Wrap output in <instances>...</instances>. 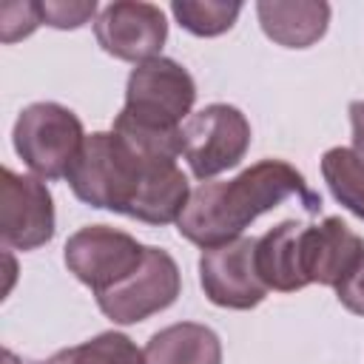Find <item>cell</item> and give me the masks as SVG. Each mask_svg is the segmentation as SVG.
Listing matches in <instances>:
<instances>
[{
    "instance_id": "6da1fadb",
    "label": "cell",
    "mask_w": 364,
    "mask_h": 364,
    "mask_svg": "<svg viewBox=\"0 0 364 364\" xmlns=\"http://www.w3.org/2000/svg\"><path fill=\"white\" fill-rule=\"evenodd\" d=\"M65 179L80 202L145 225L179 222L191 199L188 176L176 159L148 154L117 131L88 134Z\"/></svg>"
},
{
    "instance_id": "7a4b0ae2",
    "label": "cell",
    "mask_w": 364,
    "mask_h": 364,
    "mask_svg": "<svg viewBox=\"0 0 364 364\" xmlns=\"http://www.w3.org/2000/svg\"><path fill=\"white\" fill-rule=\"evenodd\" d=\"M296 196L307 213L321 210V196L310 191L301 171L284 159H262L228 182H199L176 222L179 236L202 250L239 239L262 213Z\"/></svg>"
},
{
    "instance_id": "3957f363",
    "label": "cell",
    "mask_w": 364,
    "mask_h": 364,
    "mask_svg": "<svg viewBox=\"0 0 364 364\" xmlns=\"http://www.w3.org/2000/svg\"><path fill=\"white\" fill-rule=\"evenodd\" d=\"M196 102V82L185 65L171 57H151L131 68L125 105L117 122L154 134H179Z\"/></svg>"
},
{
    "instance_id": "277c9868",
    "label": "cell",
    "mask_w": 364,
    "mask_h": 364,
    "mask_svg": "<svg viewBox=\"0 0 364 364\" xmlns=\"http://www.w3.org/2000/svg\"><path fill=\"white\" fill-rule=\"evenodd\" d=\"M11 142L34 176L60 179L77 159L85 142V131L71 108L60 102H31L20 111Z\"/></svg>"
},
{
    "instance_id": "5b68a950",
    "label": "cell",
    "mask_w": 364,
    "mask_h": 364,
    "mask_svg": "<svg viewBox=\"0 0 364 364\" xmlns=\"http://www.w3.org/2000/svg\"><path fill=\"white\" fill-rule=\"evenodd\" d=\"M250 148L247 117L228 102H210L182 125V156L199 182L236 168Z\"/></svg>"
},
{
    "instance_id": "8992f818",
    "label": "cell",
    "mask_w": 364,
    "mask_h": 364,
    "mask_svg": "<svg viewBox=\"0 0 364 364\" xmlns=\"http://www.w3.org/2000/svg\"><path fill=\"white\" fill-rule=\"evenodd\" d=\"M179 290L182 273L173 256L162 247L145 245L142 264L119 284L97 293V304L114 324H136L168 310L179 299Z\"/></svg>"
},
{
    "instance_id": "52a82bcc",
    "label": "cell",
    "mask_w": 364,
    "mask_h": 364,
    "mask_svg": "<svg viewBox=\"0 0 364 364\" xmlns=\"http://www.w3.org/2000/svg\"><path fill=\"white\" fill-rule=\"evenodd\" d=\"M145 256V245H139L131 233L108 228V225H88L68 236L63 247V259L68 273L77 282L97 293L119 284L131 276Z\"/></svg>"
},
{
    "instance_id": "ba28073f",
    "label": "cell",
    "mask_w": 364,
    "mask_h": 364,
    "mask_svg": "<svg viewBox=\"0 0 364 364\" xmlns=\"http://www.w3.org/2000/svg\"><path fill=\"white\" fill-rule=\"evenodd\" d=\"M199 284L210 304L250 310L264 301L267 284L256 270V239L239 236L208 247L199 256Z\"/></svg>"
},
{
    "instance_id": "9c48e42d",
    "label": "cell",
    "mask_w": 364,
    "mask_h": 364,
    "mask_svg": "<svg viewBox=\"0 0 364 364\" xmlns=\"http://www.w3.org/2000/svg\"><path fill=\"white\" fill-rule=\"evenodd\" d=\"M94 37L105 54L139 65L151 57H159L168 40V20L154 3L117 0L97 14Z\"/></svg>"
},
{
    "instance_id": "30bf717a",
    "label": "cell",
    "mask_w": 364,
    "mask_h": 364,
    "mask_svg": "<svg viewBox=\"0 0 364 364\" xmlns=\"http://www.w3.org/2000/svg\"><path fill=\"white\" fill-rule=\"evenodd\" d=\"M54 236V199L40 176L3 168L0 239L11 250H34Z\"/></svg>"
},
{
    "instance_id": "8fae6325",
    "label": "cell",
    "mask_w": 364,
    "mask_h": 364,
    "mask_svg": "<svg viewBox=\"0 0 364 364\" xmlns=\"http://www.w3.org/2000/svg\"><path fill=\"white\" fill-rule=\"evenodd\" d=\"M361 259L364 239L341 216H324L301 228V270L307 284L336 287Z\"/></svg>"
},
{
    "instance_id": "7c38bea8",
    "label": "cell",
    "mask_w": 364,
    "mask_h": 364,
    "mask_svg": "<svg viewBox=\"0 0 364 364\" xmlns=\"http://www.w3.org/2000/svg\"><path fill=\"white\" fill-rule=\"evenodd\" d=\"M256 17L276 46L310 48L327 31L330 6L324 0H259Z\"/></svg>"
},
{
    "instance_id": "4fadbf2b",
    "label": "cell",
    "mask_w": 364,
    "mask_h": 364,
    "mask_svg": "<svg viewBox=\"0 0 364 364\" xmlns=\"http://www.w3.org/2000/svg\"><path fill=\"white\" fill-rule=\"evenodd\" d=\"M301 222L284 219L256 239V270L267 290L296 293L307 287L301 270Z\"/></svg>"
},
{
    "instance_id": "5bb4252c",
    "label": "cell",
    "mask_w": 364,
    "mask_h": 364,
    "mask_svg": "<svg viewBox=\"0 0 364 364\" xmlns=\"http://www.w3.org/2000/svg\"><path fill=\"white\" fill-rule=\"evenodd\" d=\"M142 355L145 364H222V341L205 324L179 321L154 333Z\"/></svg>"
},
{
    "instance_id": "9a60e30c",
    "label": "cell",
    "mask_w": 364,
    "mask_h": 364,
    "mask_svg": "<svg viewBox=\"0 0 364 364\" xmlns=\"http://www.w3.org/2000/svg\"><path fill=\"white\" fill-rule=\"evenodd\" d=\"M321 176L336 196L338 205H344L350 213L364 219V162L353 148L336 145L324 151L321 156Z\"/></svg>"
},
{
    "instance_id": "2e32d148",
    "label": "cell",
    "mask_w": 364,
    "mask_h": 364,
    "mask_svg": "<svg viewBox=\"0 0 364 364\" xmlns=\"http://www.w3.org/2000/svg\"><path fill=\"white\" fill-rule=\"evenodd\" d=\"M40 364H145V355L125 333L105 330L77 347L54 353Z\"/></svg>"
},
{
    "instance_id": "e0dca14e",
    "label": "cell",
    "mask_w": 364,
    "mask_h": 364,
    "mask_svg": "<svg viewBox=\"0 0 364 364\" xmlns=\"http://www.w3.org/2000/svg\"><path fill=\"white\" fill-rule=\"evenodd\" d=\"M171 14L176 23L196 34V37H219L233 28L236 17L242 14L239 0H173Z\"/></svg>"
},
{
    "instance_id": "ac0fdd59",
    "label": "cell",
    "mask_w": 364,
    "mask_h": 364,
    "mask_svg": "<svg viewBox=\"0 0 364 364\" xmlns=\"http://www.w3.org/2000/svg\"><path fill=\"white\" fill-rule=\"evenodd\" d=\"M97 14V3L94 0H46L40 3V17L46 26H54V28H80L85 26L91 17Z\"/></svg>"
},
{
    "instance_id": "d6986e66",
    "label": "cell",
    "mask_w": 364,
    "mask_h": 364,
    "mask_svg": "<svg viewBox=\"0 0 364 364\" xmlns=\"http://www.w3.org/2000/svg\"><path fill=\"white\" fill-rule=\"evenodd\" d=\"M40 23H43L40 3H3V9H0L3 43H14L20 37H28Z\"/></svg>"
},
{
    "instance_id": "ffe728a7",
    "label": "cell",
    "mask_w": 364,
    "mask_h": 364,
    "mask_svg": "<svg viewBox=\"0 0 364 364\" xmlns=\"http://www.w3.org/2000/svg\"><path fill=\"white\" fill-rule=\"evenodd\" d=\"M336 299L341 301V307H347L355 316H364V259L353 267V273L347 279H341L336 284Z\"/></svg>"
},
{
    "instance_id": "44dd1931",
    "label": "cell",
    "mask_w": 364,
    "mask_h": 364,
    "mask_svg": "<svg viewBox=\"0 0 364 364\" xmlns=\"http://www.w3.org/2000/svg\"><path fill=\"white\" fill-rule=\"evenodd\" d=\"M350 125H353V151L364 162V100L350 102Z\"/></svg>"
},
{
    "instance_id": "7402d4cb",
    "label": "cell",
    "mask_w": 364,
    "mask_h": 364,
    "mask_svg": "<svg viewBox=\"0 0 364 364\" xmlns=\"http://www.w3.org/2000/svg\"><path fill=\"white\" fill-rule=\"evenodd\" d=\"M6 364H17V358H14L11 353H6Z\"/></svg>"
}]
</instances>
